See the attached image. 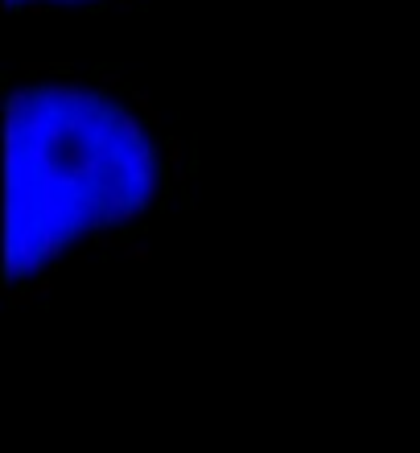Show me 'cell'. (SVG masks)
Returning <instances> with one entry per match:
<instances>
[{
    "label": "cell",
    "instance_id": "2",
    "mask_svg": "<svg viewBox=\"0 0 420 453\" xmlns=\"http://www.w3.org/2000/svg\"><path fill=\"white\" fill-rule=\"evenodd\" d=\"M49 4H91V0H12V8H49Z\"/></svg>",
    "mask_w": 420,
    "mask_h": 453
},
{
    "label": "cell",
    "instance_id": "1",
    "mask_svg": "<svg viewBox=\"0 0 420 453\" xmlns=\"http://www.w3.org/2000/svg\"><path fill=\"white\" fill-rule=\"evenodd\" d=\"M169 148L157 120L120 87L33 78L8 99V235L12 289L62 260L136 239L169 198Z\"/></svg>",
    "mask_w": 420,
    "mask_h": 453
}]
</instances>
